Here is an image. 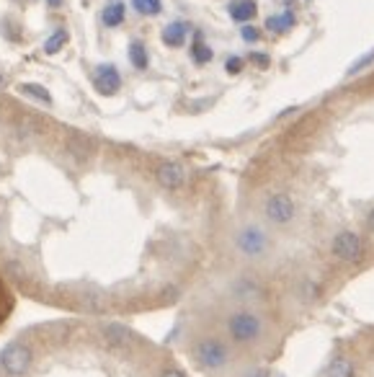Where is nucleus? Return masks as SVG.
Returning <instances> with one entry per match:
<instances>
[{"label": "nucleus", "mask_w": 374, "mask_h": 377, "mask_svg": "<svg viewBox=\"0 0 374 377\" xmlns=\"http://www.w3.org/2000/svg\"><path fill=\"white\" fill-rule=\"evenodd\" d=\"M124 13H127L124 3H121V0H111L106 8H104V23H106L108 29H114V26H119V23L124 21Z\"/></svg>", "instance_id": "nucleus-6"}, {"label": "nucleus", "mask_w": 374, "mask_h": 377, "mask_svg": "<svg viewBox=\"0 0 374 377\" xmlns=\"http://www.w3.org/2000/svg\"><path fill=\"white\" fill-rule=\"evenodd\" d=\"M132 5L139 16H158L163 11L161 0H132Z\"/></svg>", "instance_id": "nucleus-11"}, {"label": "nucleus", "mask_w": 374, "mask_h": 377, "mask_svg": "<svg viewBox=\"0 0 374 377\" xmlns=\"http://www.w3.org/2000/svg\"><path fill=\"white\" fill-rule=\"evenodd\" d=\"M240 36H243V42L253 44V42H258V39H261V32H258L256 26H243Z\"/></svg>", "instance_id": "nucleus-14"}, {"label": "nucleus", "mask_w": 374, "mask_h": 377, "mask_svg": "<svg viewBox=\"0 0 374 377\" xmlns=\"http://www.w3.org/2000/svg\"><path fill=\"white\" fill-rule=\"evenodd\" d=\"M372 60H374V49H372V52H369V54H364V57H362V60H359V62H353V65L349 67V76H356V73H359V70H364V67L369 65Z\"/></svg>", "instance_id": "nucleus-13"}, {"label": "nucleus", "mask_w": 374, "mask_h": 377, "mask_svg": "<svg viewBox=\"0 0 374 377\" xmlns=\"http://www.w3.org/2000/svg\"><path fill=\"white\" fill-rule=\"evenodd\" d=\"M230 16H233L237 23L253 21V19L258 16L256 0H233V3H230Z\"/></svg>", "instance_id": "nucleus-4"}, {"label": "nucleus", "mask_w": 374, "mask_h": 377, "mask_svg": "<svg viewBox=\"0 0 374 377\" xmlns=\"http://www.w3.org/2000/svg\"><path fill=\"white\" fill-rule=\"evenodd\" d=\"M0 377H189L176 349L119 318L62 315L0 346Z\"/></svg>", "instance_id": "nucleus-1"}, {"label": "nucleus", "mask_w": 374, "mask_h": 377, "mask_svg": "<svg viewBox=\"0 0 374 377\" xmlns=\"http://www.w3.org/2000/svg\"><path fill=\"white\" fill-rule=\"evenodd\" d=\"M240 67H243V60H240V57H235V54H233V57L224 62V70H227V73H240Z\"/></svg>", "instance_id": "nucleus-16"}, {"label": "nucleus", "mask_w": 374, "mask_h": 377, "mask_svg": "<svg viewBox=\"0 0 374 377\" xmlns=\"http://www.w3.org/2000/svg\"><path fill=\"white\" fill-rule=\"evenodd\" d=\"M320 377H374V325L351 336L331 356Z\"/></svg>", "instance_id": "nucleus-2"}, {"label": "nucleus", "mask_w": 374, "mask_h": 377, "mask_svg": "<svg viewBox=\"0 0 374 377\" xmlns=\"http://www.w3.org/2000/svg\"><path fill=\"white\" fill-rule=\"evenodd\" d=\"M294 26V13L287 11V13H279V16H271V19H266V29L268 32H287V29H292Z\"/></svg>", "instance_id": "nucleus-8"}, {"label": "nucleus", "mask_w": 374, "mask_h": 377, "mask_svg": "<svg viewBox=\"0 0 374 377\" xmlns=\"http://www.w3.org/2000/svg\"><path fill=\"white\" fill-rule=\"evenodd\" d=\"M186 36H189V26L183 21H173L163 29V42L168 47H181L186 42Z\"/></svg>", "instance_id": "nucleus-5"}, {"label": "nucleus", "mask_w": 374, "mask_h": 377, "mask_svg": "<svg viewBox=\"0 0 374 377\" xmlns=\"http://www.w3.org/2000/svg\"><path fill=\"white\" fill-rule=\"evenodd\" d=\"M93 83H96L98 93L111 96V93H117L119 86H121V76H119V70L111 65V62H104V65L96 67V73H93Z\"/></svg>", "instance_id": "nucleus-3"}, {"label": "nucleus", "mask_w": 374, "mask_h": 377, "mask_svg": "<svg viewBox=\"0 0 374 377\" xmlns=\"http://www.w3.org/2000/svg\"><path fill=\"white\" fill-rule=\"evenodd\" d=\"M250 62H253L256 67H261V70H266V67L271 65L268 54H264V52H253V54H250Z\"/></svg>", "instance_id": "nucleus-15"}, {"label": "nucleus", "mask_w": 374, "mask_h": 377, "mask_svg": "<svg viewBox=\"0 0 374 377\" xmlns=\"http://www.w3.org/2000/svg\"><path fill=\"white\" fill-rule=\"evenodd\" d=\"M191 57H194V62H196V65H207V62H212V49L204 44V36L199 32L194 34Z\"/></svg>", "instance_id": "nucleus-7"}, {"label": "nucleus", "mask_w": 374, "mask_h": 377, "mask_svg": "<svg viewBox=\"0 0 374 377\" xmlns=\"http://www.w3.org/2000/svg\"><path fill=\"white\" fill-rule=\"evenodd\" d=\"M62 3H65V0H47V5H49V8H60Z\"/></svg>", "instance_id": "nucleus-17"}, {"label": "nucleus", "mask_w": 374, "mask_h": 377, "mask_svg": "<svg viewBox=\"0 0 374 377\" xmlns=\"http://www.w3.org/2000/svg\"><path fill=\"white\" fill-rule=\"evenodd\" d=\"M129 60H132V65L137 67V70H145V67L150 65V57H148L145 44H142V42H132V44H129Z\"/></svg>", "instance_id": "nucleus-10"}, {"label": "nucleus", "mask_w": 374, "mask_h": 377, "mask_svg": "<svg viewBox=\"0 0 374 377\" xmlns=\"http://www.w3.org/2000/svg\"><path fill=\"white\" fill-rule=\"evenodd\" d=\"M65 44H67V32L65 29H57V32L44 42V52L47 54H57L60 49H62Z\"/></svg>", "instance_id": "nucleus-12"}, {"label": "nucleus", "mask_w": 374, "mask_h": 377, "mask_svg": "<svg viewBox=\"0 0 374 377\" xmlns=\"http://www.w3.org/2000/svg\"><path fill=\"white\" fill-rule=\"evenodd\" d=\"M19 93L34 98V101H42V104H52L49 91H47L44 86H36V83H21V86H19Z\"/></svg>", "instance_id": "nucleus-9"}, {"label": "nucleus", "mask_w": 374, "mask_h": 377, "mask_svg": "<svg viewBox=\"0 0 374 377\" xmlns=\"http://www.w3.org/2000/svg\"><path fill=\"white\" fill-rule=\"evenodd\" d=\"M0 86H3V76H0Z\"/></svg>", "instance_id": "nucleus-18"}]
</instances>
